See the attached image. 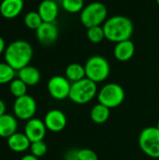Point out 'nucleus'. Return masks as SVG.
<instances>
[{
	"mask_svg": "<svg viewBox=\"0 0 159 160\" xmlns=\"http://www.w3.org/2000/svg\"><path fill=\"white\" fill-rule=\"evenodd\" d=\"M102 26L105 33V38L115 44L131 39L134 33L133 22L128 17L121 14L109 17Z\"/></svg>",
	"mask_w": 159,
	"mask_h": 160,
	"instance_id": "f257e3e1",
	"label": "nucleus"
},
{
	"mask_svg": "<svg viewBox=\"0 0 159 160\" xmlns=\"http://www.w3.org/2000/svg\"><path fill=\"white\" fill-rule=\"evenodd\" d=\"M34 51L32 45L25 40L19 39L9 43L4 52L5 62L16 71L29 65L33 58Z\"/></svg>",
	"mask_w": 159,
	"mask_h": 160,
	"instance_id": "f03ea898",
	"label": "nucleus"
},
{
	"mask_svg": "<svg viewBox=\"0 0 159 160\" xmlns=\"http://www.w3.org/2000/svg\"><path fill=\"white\" fill-rule=\"evenodd\" d=\"M108 18V8L106 5L98 1L85 5L80 13V21L86 29L93 26L103 25Z\"/></svg>",
	"mask_w": 159,
	"mask_h": 160,
	"instance_id": "7ed1b4c3",
	"label": "nucleus"
},
{
	"mask_svg": "<svg viewBox=\"0 0 159 160\" xmlns=\"http://www.w3.org/2000/svg\"><path fill=\"white\" fill-rule=\"evenodd\" d=\"M97 83L84 78L79 82L71 83V88L69 92L68 98L79 105H83L89 103L97 96Z\"/></svg>",
	"mask_w": 159,
	"mask_h": 160,
	"instance_id": "20e7f679",
	"label": "nucleus"
},
{
	"mask_svg": "<svg viewBox=\"0 0 159 160\" xmlns=\"http://www.w3.org/2000/svg\"><path fill=\"white\" fill-rule=\"evenodd\" d=\"M86 78L96 83L106 81L111 73L109 61L101 55H93L87 59L84 64Z\"/></svg>",
	"mask_w": 159,
	"mask_h": 160,
	"instance_id": "39448f33",
	"label": "nucleus"
},
{
	"mask_svg": "<svg viewBox=\"0 0 159 160\" xmlns=\"http://www.w3.org/2000/svg\"><path fill=\"white\" fill-rule=\"evenodd\" d=\"M97 97L99 103L105 105L109 109H113L117 108L124 102L126 93L120 84L110 82L100 88Z\"/></svg>",
	"mask_w": 159,
	"mask_h": 160,
	"instance_id": "423d86ee",
	"label": "nucleus"
},
{
	"mask_svg": "<svg viewBox=\"0 0 159 160\" xmlns=\"http://www.w3.org/2000/svg\"><path fill=\"white\" fill-rule=\"evenodd\" d=\"M141 150L152 158H159V130L157 127H148L139 136Z\"/></svg>",
	"mask_w": 159,
	"mask_h": 160,
	"instance_id": "0eeeda50",
	"label": "nucleus"
},
{
	"mask_svg": "<svg viewBox=\"0 0 159 160\" xmlns=\"http://www.w3.org/2000/svg\"><path fill=\"white\" fill-rule=\"evenodd\" d=\"M37 112V102L35 98L29 95L17 98L13 104L14 116L20 120L28 121L34 118Z\"/></svg>",
	"mask_w": 159,
	"mask_h": 160,
	"instance_id": "6e6552de",
	"label": "nucleus"
},
{
	"mask_svg": "<svg viewBox=\"0 0 159 160\" xmlns=\"http://www.w3.org/2000/svg\"><path fill=\"white\" fill-rule=\"evenodd\" d=\"M71 82L61 75L52 76L47 83V89L50 96L56 100H64L69 97Z\"/></svg>",
	"mask_w": 159,
	"mask_h": 160,
	"instance_id": "1a4fd4ad",
	"label": "nucleus"
},
{
	"mask_svg": "<svg viewBox=\"0 0 159 160\" xmlns=\"http://www.w3.org/2000/svg\"><path fill=\"white\" fill-rule=\"evenodd\" d=\"M36 37L37 41L44 45L49 46L53 44L59 37V29L55 22H45L36 30Z\"/></svg>",
	"mask_w": 159,
	"mask_h": 160,
	"instance_id": "9d476101",
	"label": "nucleus"
},
{
	"mask_svg": "<svg viewBox=\"0 0 159 160\" xmlns=\"http://www.w3.org/2000/svg\"><path fill=\"white\" fill-rule=\"evenodd\" d=\"M44 124L47 128V130L51 132H61L67 127V116L66 114L57 109L49 111L44 117Z\"/></svg>",
	"mask_w": 159,
	"mask_h": 160,
	"instance_id": "9b49d317",
	"label": "nucleus"
},
{
	"mask_svg": "<svg viewBox=\"0 0 159 160\" xmlns=\"http://www.w3.org/2000/svg\"><path fill=\"white\" fill-rule=\"evenodd\" d=\"M47 128L44 121L38 118H32L27 121L24 126V134L31 142L43 141L46 135Z\"/></svg>",
	"mask_w": 159,
	"mask_h": 160,
	"instance_id": "f8f14e48",
	"label": "nucleus"
},
{
	"mask_svg": "<svg viewBox=\"0 0 159 160\" xmlns=\"http://www.w3.org/2000/svg\"><path fill=\"white\" fill-rule=\"evenodd\" d=\"M37 11L43 22H55L59 14V4L55 0H42Z\"/></svg>",
	"mask_w": 159,
	"mask_h": 160,
	"instance_id": "ddd939ff",
	"label": "nucleus"
},
{
	"mask_svg": "<svg viewBox=\"0 0 159 160\" xmlns=\"http://www.w3.org/2000/svg\"><path fill=\"white\" fill-rule=\"evenodd\" d=\"M23 7V0H2L0 3V14L5 19H14L22 13Z\"/></svg>",
	"mask_w": 159,
	"mask_h": 160,
	"instance_id": "4468645a",
	"label": "nucleus"
},
{
	"mask_svg": "<svg viewBox=\"0 0 159 160\" xmlns=\"http://www.w3.org/2000/svg\"><path fill=\"white\" fill-rule=\"evenodd\" d=\"M136 47L131 39L124 40L115 44L113 48V55L119 62H127L135 54Z\"/></svg>",
	"mask_w": 159,
	"mask_h": 160,
	"instance_id": "2eb2a0df",
	"label": "nucleus"
},
{
	"mask_svg": "<svg viewBox=\"0 0 159 160\" xmlns=\"http://www.w3.org/2000/svg\"><path fill=\"white\" fill-rule=\"evenodd\" d=\"M31 142L24 133L16 132L7 138L8 148L15 153H22L30 148Z\"/></svg>",
	"mask_w": 159,
	"mask_h": 160,
	"instance_id": "dca6fc26",
	"label": "nucleus"
},
{
	"mask_svg": "<svg viewBox=\"0 0 159 160\" xmlns=\"http://www.w3.org/2000/svg\"><path fill=\"white\" fill-rule=\"evenodd\" d=\"M18 78L22 80L27 86H34L39 82L41 75L37 68L28 65L18 70Z\"/></svg>",
	"mask_w": 159,
	"mask_h": 160,
	"instance_id": "f3484780",
	"label": "nucleus"
},
{
	"mask_svg": "<svg viewBox=\"0 0 159 160\" xmlns=\"http://www.w3.org/2000/svg\"><path fill=\"white\" fill-rule=\"evenodd\" d=\"M18 128V123L15 116L5 113L0 116V137L9 138L11 135L16 133Z\"/></svg>",
	"mask_w": 159,
	"mask_h": 160,
	"instance_id": "a211bd4d",
	"label": "nucleus"
},
{
	"mask_svg": "<svg viewBox=\"0 0 159 160\" xmlns=\"http://www.w3.org/2000/svg\"><path fill=\"white\" fill-rule=\"evenodd\" d=\"M65 77L71 82H79L84 78H86L85 75V68L84 66L79 64V63H71L69 64L65 70Z\"/></svg>",
	"mask_w": 159,
	"mask_h": 160,
	"instance_id": "6ab92c4d",
	"label": "nucleus"
},
{
	"mask_svg": "<svg viewBox=\"0 0 159 160\" xmlns=\"http://www.w3.org/2000/svg\"><path fill=\"white\" fill-rule=\"evenodd\" d=\"M111 114V109L106 107L101 103L95 105L90 112V117L92 121L96 124H104L108 121Z\"/></svg>",
	"mask_w": 159,
	"mask_h": 160,
	"instance_id": "aec40b11",
	"label": "nucleus"
},
{
	"mask_svg": "<svg viewBox=\"0 0 159 160\" xmlns=\"http://www.w3.org/2000/svg\"><path fill=\"white\" fill-rule=\"evenodd\" d=\"M60 5L66 12L70 14L81 13L85 6L84 0H62Z\"/></svg>",
	"mask_w": 159,
	"mask_h": 160,
	"instance_id": "412c9836",
	"label": "nucleus"
},
{
	"mask_svg": "<svg viewBox=\"0 0 159 160\" xmlns=\"http://www.w3.org/2000/svg\"><path fill=\"white\" fill-rule=\"evenodd\" d=\"M86 38L87 39L94 44H98L105 39V33L102 25L93 26L87 28L86 31Z\"/></svg>",
	"mask_w": 159,
	"mask_h": 160,
	"instance_id": "4be33fe9",
	"label": "nucleus"
},
{
	"mask_svg": "<svg viewBox=\"0 0 159 160\" xmlns=\"http://www.w3.org/2000/svg\"><path fill=\"white\" fill-rule=\"evenodd\" d=\"M16 75V70L7 63H0V84L10 83Z\"/></svg>",
	"mask_w": 159,
	"mask_h": 160,
	"instance_id": "5701e85b",
	"label": "nucleus"
},
{
	"mask_svg": "<svg viewBox=\"0 0 159 160\" xmlns=\"http://www.w3.org/2000/svg\"><path fill=\"white\" fill-rule=\"evenodd\" d=\"M23 22L27 28L36 31L41 25L43 21L37 11H29L24 15Z\"/></svg>",
	"mask_w": 159,
	"mask_h": 160,
	"instance_id": "b1692460",
	"label": "nucleus"
},
{
	"mask_svg": "<svg viewBox=\"0 0 159 160\" xmlns=\"http://www.w3.org/2000/svg\"><path fill=\"white\" fill-rule=\"evenodd\" d=\"M9 91L11 95L17 98L27 95V85L22 80L17 78L9 83Z\"/></svg>",
	"mask_w": 159,
	"mask_h": 160,
	"instance_id": "393cba45",
	"label": "nucleus"
},
{
	"mask_svg": "<svg viewBox=\"0 0 159 160\" xmlns=\"http://www.w3.org/2000/svg\"><path fill=\"white\" fill-rule=\"evenodd\" d=\"M29 149H30L31 155L35 156L37 158L44 157L48 151L47 144L44 142V141H38V142H31Z\"/></svg>",
	"mask_w": 159,
	"mask_h": 160,
	"instance_id": "a878e982",
	"label": "nucleus"
},
{
	"mask_svg": "<svg viewBox=\"0 0 159 160\" xmlns=\"http://www.w3.org/2000/svg\"><path fill=\"white\" fill-rule=\"evenodd\" d=\"M79 160H98L97 153L89 148H83L78 150Z\"/></svg>",
	"mask_w": 159,
	"mask_h": 160,
	"instance_id": "bb28decb",
	"label": "nucleus"
},
{
	"mask_svg": "<svg viewBox=\"0 0 159 160\" xmlns=\"http://www.w3.org/2000/svg\"><path fill=\"white\" fill-rule=\"evenodd\" d=\"M64 160H79L78 158V150L69 149L64 156Z\"/></svg>",
	"mask_w": 159,
	"mask_h": 160,
	"instance_id": "cd10ccee",
	"label": "nucleus"
},
{
	"mask_svg": "<svg viewBox=\"0 0 159 160\" xmlns=\"http://www.w3.org/2000/svg\"><path fill=\"white\" fill-rule=\"evenodd\" d=\"M6 48H7L6 41H5V39H4L2 37H0V55H1L2 53H4V52H5Z\"/></svg>",
	"mask_w": 159,
	"mask_h": 160,
	"instance_id": "c85d7f7f",
	"label": "nucleus"
},
{
	"mask_svg": "<svg viewBox=\"0 0 159 160\" xmlns=\"http://www.w3.org/2000/svg\"><path fill=\"white\" fill-rule=\"evenodd\" d=\"M6 110H7V106L5 104V102L0 99V116L4 115L6 113Z\"/></svg>",
	"mask_w": 159,
	"mask_h": 160,
	"instance_id": "c756f323",
	"label": "nucleus"
},
{
	"mask_svg": "<svg viewBox=\"0 0 159 160\" xmlns=\"http://www.w3.org/2000/svg\"><path fill=\"white\" fill-rule=\"evenodd\" d=\"M21 160H38L37 158H36L35 156H33V155H31V154H29V155H25V156H23Z\"/></svg>",
	"mask_w": 159,
	"mask_h": 160,
	"instance_id": "7c9ffc66",
	"label": "nucleus"
},
{
	"mask_svg": "<svg viewBox=\"0 0 159 160\" xmlns=\"http://www.w3.org/2000/svg\"><path fill=\"white\" fill-rule=\"evenodd\" d=\"M156 127H157V128L159 130V121L157 122V126H156Z\"/></svg>",
	"mask_w": 159,
	"mask_h": 160,
	"instance_id": "2f4dec72",
	"label": "nucleus"
},
{
	"mask_svg": "<svg viewBox=\"0 0 159 160\" xmlns=\"http://www.w3.org/2000/svg\"><path fill=\"white\" fill-rule=\"evenodd\" d=\"M156 1H157V5H158V6H159V0H156Z\"/></svg>",
	"mask_w": 159,
	"mask_h": 160,
	"instance_id": "473e14b6",
	"label": "nucleus"
}]
</instances>
